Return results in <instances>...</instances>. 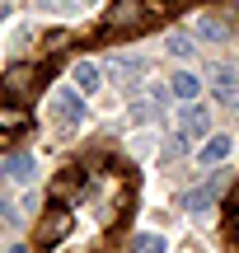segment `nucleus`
<instances>
[{
    "label": "nucleus",
    "instance_id": "obj_1",
    "mask_svg": "<svg viewBox=\"0 0 239 253\" xmlns=\"http://www.w3.org/2000/svg\"><path fill=\"white\" fill-rule=\"evenodd\" d=\"M42 80H47L42 61H14L5 75H0V89H5L14 103H24V99H33V94L42 89Z\"/></svg>",
    "mask_w": 239,
    "mask_h": 253
},
{
    "label": "nucleus",
    "instance_id": "obj_2",
    "mask_svg": "<svg viewBox=\"0 0 239 253\" xmlns=\"http://www.w3.org/2000/svg\"><path fill=\"white\" fill-rule=\"evenodd\" d=\"M146 24V5L141 0H113L103 14V33H136Z\"/></svg>",
    "mask_w": 239,
    "mask_h": 253
},
{
    "label": "nucleus",
    "instance_id": "obj_3",
    "mask_svg": "<svg viewBox=\"0 0 239 253\" xmlns=\"http://www.w3.org/2000/svg\"><path fill=\"white\" fill-rule=\"evenodd\" d=\"M66 230H71V211H61V207H56V211H47V216L38 220V244H42V249L61 244V239H66Z\"/></svg>",
    "mask_w": 239,
    "mask_h": 253
},
{
    "label": "nucleus",
    "instance_id": "obj_4",
    "mask_svg": "<svg viewBox=\"0 0 239 253\" xmlns=\"http://www.w3.org/2000/svg\"><path fill=\"white\" fill-rule=\"evenodd\" d=\"M211 89H216V99L235 103V99H239V66L216 61V66H211Z\"/></svg>",
    "mask_w": 239,
    "mask_h": 253
},
{
    "label": "nucleus",
    "instance_id": "obj_5",
    "mask_svg": "<svg viewBox=\"0 0 239 253\" xmlns=\"http://www.w3.org/2000/svg\"><path fill=\"white\" fill-rule=\"evenodd\" d=\"M52 108H56V118L61 122H71V126H80L84 122V99H80V89H56V99H52Z\"/></svg>",
    "mask_w": 239,
    "mask_h": 253
},
{
    "label": "nucleus",
    "instance_id": "obj_6",
    "mask_svg": "<svg viewBox=\"0 0 239 253\" xmlns=\"http://www.w3.org/2000/svg\"><path fill=\"white\" fill-rule=\"evenodd\" d=\"M169 94H174L178 103H193L197 94H202V80H197L193 71H174V80H169Z\"/></svg>",
    "mask_w": 239,
    "mask_h": 253
},
{
    "label": "nucleus",
    "instance_id": "obj_7",
    "mask_svg": "<svg viewBox=\"0 0 239 253\" xmlns=\"http://www.w3.org/2000/svg\"><path fill=\"white\" fill-rule=\"evenodd\" d=\"M33 118H28L19 103H0V136H14V131H28Z\"/></svg>",
    "mask_w": 239,
    "mask_h": 253
},
{
    "label": "nucleus",
    "instance_id": "obj_8",
    "mask_svg": "<svg viewBox=\"0 0 239 253\" xmlns=\"http://www.w3.org/2000/svg\"><path fill=\"white\" fill-rule=\"evenodd\" d=\"M71 80H75V89H80V94H94V89L103 84V66H94V61H75V75H71Z\"/></svg>",
    "mask_w": 239,
    "mask_h": 253
},
{
    "label": "nucleus",
    "instance_id": "obj_9",
    "mask_svg": "<svg viewBox=\"0 0 239 253\" xmlns=\"http://www.w3.org/2000/svg\"><path fill=\"white\" fill-rule=\"evenodd\" d=\"M230 145H235L230 136H211V141L197 150V160H202V164H221V160H230Z\"/></svg>",
    "mask_w": 239,
    "mask_h": 253
},
{
    "label": "nucleus",
    "instance_id": "obj_10",
    "mask_svg": "<svg viewBox=\"0 0 239 253\" xmlns=\"http://www.w3.org/2000/svg\"><path fill=\"white\" fill-rule=\"evenodd\" d=\"M178 126H183V131H193V136H202V131H206V108H197V103H183V113H178Z\"/></svg>",
    "mask_w": 239,
    "mask_h": 253
},
{
    "label": "nucleus",
    "instance_id": "obj_11",
    "mask_svg": "<svg viewBox=\"0 0 239 253\" xmlns=\"http://www.w3.org/2000/svg\"><path fill=\"white\" fill-rule=\"evenodd\" d=\"M33 173H38V164L28 160V155H14V160L5 164V178H14V183H33Z\"/></svg>",
    "mask_w": 239,
    "mask_h": 253
},
{
    "label": "nucleus",
    "instance_id": "obj_12",
    "mask_svg": "<svg viewBox=\"0 0 239 253\" xmlns=\"http://www.w3.org/2000/svg\"><path fill=\"white\" fill-rule=\"evenodd\" d=\"M216 192H221L216 183H206V188H193V192H183V207H188V211H206V207L216 202Z\"/></svg>",
    "mask_w": 239,
    "mask_h": 253
},
{
    "label": "nucleus",
    "instance_id": "obj_13",
    "mask_svg": "<svg viewBox=\"0 0 239 253\" xmlns=\"http://www.w3.org/2000/svg\"><path fill=\"white\" fill-rule=\"evenodd\" d=\"M75 188H80V173H75V169H61L52 178V197L56 202H61V197H75Z\"/></svg>",
    "mask_w": 239,
    "mask_h": 253
},
{
    "label": "nucleus",
    "instance_id": "obj_14",
    "mask_svg": "<svg viewBox=\"0 0 239 253\" xmlns=\"http://www.w3.org/2000/svg\"><path fill=\"white\" fill-rule=\"evenodd\" d=\"M197 38H206V42H225V38H230V24H221V19H197Z\"/></svg>",
    "mask_w": 239,
    "mask_h": 253
},
{
    "label": "nucleus",
    "instance_id": "obj_15",
    "mask_svg": "<svg viewBox=\"0 0 239 253\" xmlns=\"http://www.w3.org/2000/svg\"><path fill=\"white\" fill-rule=\"evenodd\" d=\"M164 235H155V230H146V235H136L131 239V253H164Z\"/></svg>",
    "mask_w": 239,
    "mask_h": 253
},
{
    "label": "nucleus",
    "instance_id": "obj_16",
    "mask_svg": "<svg viewBox=\"0 0 239 253\" xmlns=\"http://www.w3.org/2000/svg\"><path fill=\"white\" fill-rule=\"evenodd\" d=\"M164 52L169 56H193V38L188 33H164Z\"/></svg>",
    "mask_w": 239,
    "mask_h": 253
},
{
    "label": "nucleus",
    "instance_id": "obj_17",
    "mask_svg": "<svg viewBox=\"0 0 239 253\" xmlns=\"http://www.w3.org/2000/svg\"><path fill=\"white\" fill-rule=\"evenodd\" d=\"M159 5H193V0H159Z\"/></svg>",
    "mask_w": 239,
    "mask_h": 253
},
{
    "label": "nucleus",
    "instance_id": "obj_18",
    "mask_svg": "<svg viewBox=\"0 0 239 253\" xmlns=\"http://www.w3.org/2000/svg\"><path fill=\"white\" fill-rule=\"evenodd\" d=\"M9 253H28V249H24V244H14V249H9Z\"/></svg>",
    "mask_w": 239,
    "mask_h": 253
},
{
    "label": "nucleus",
    "instance_id": "obj_19",
    "mask_svg": "<svg viewBox=\"0 0 239 253\" xmlns=\"http://www.w3.org/2000/svg\"><path fill=\"white\" fill-rule=\"evenodd\" d=\"M235 9H239V0H235Z\"/></svg>",
    "mask_w": 239,
    "mask_h": 253
}]
</instances>
